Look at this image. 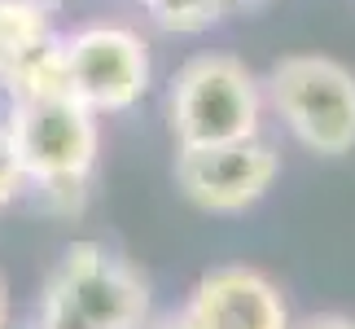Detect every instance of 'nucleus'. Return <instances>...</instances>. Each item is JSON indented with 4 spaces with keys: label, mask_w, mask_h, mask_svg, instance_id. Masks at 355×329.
<instances>
[{
    "label": "nucleus",
    "mask_w": 355,
    "mask_h": 329,
    "mask_svg": "<svg viewBox=\"0 0 355 329\" xmlns=\"http://www.w3.org/2000/svg\"><path fill=\"white\" fill-rule=\"evenodd\" d=\"M154 329H198V325L189 321V312H167V317H162Z\"/></svg>",
    "instance_id": "12"
},
{
    "label": "nucleus",
    "mask_w": 355,
    "mask_h": 329,
    "mask_svg": "<svg viewBox=\"0 0 355 329\" xmlns=\"http://www.w3.org/2000/svg\"><path fill=\"white\" fill-rule=\"evenodd\" d=\"M303 329H355L351 317H338V312H324V317H311Z\"/></svg>",
    "instance_id": "11"
},
{
    "label": "nucleus",
    "mask_w": 355,
    "mask_h": 329,
    "mask_svg": "<svg viewBox=\"0 0 355 329\" xmlns=\"http://www.w3.org/2000/svg\"><path fill=\"white\" fill-rule=\"evenodd\" d=\"M5 317H9V303H5V285H0V329H5Z\"/></svg>",
    "instance_id": "13"
},
{
    "label": "nucleus",
    "mask_w": 355,
    "mask_h": 329,
    "mask_svg": "<svg viewBox=\"0 0 355 329\" xmlns=\"http://www.w3.org/2000/svg\"><path fill=\"white\" fill-rule=\"evenodd\" d=\"M53 40L49 0H0V84H9Z\"/></svg>",
    "instance_id": "8"
},
{
    "label": "nucleus",
    "mask_w": 355,
    "mask_h": 329,
    "mask_svg": "<svg viewBox=\"0 0 355 329\" xmlns=\"http://www.w3.org/2000/svg\"><path fill=\"white\" fill-rule=\"evenodd\" d=\"M233 0H154V22L162 31H180V35H193V31H207L211 22L224 18V9Z\"/></svg>",
    "instance_id": "9"
},
{
    "label": "nucleus",
    "mask_w": 355,
    "mask_h": 329,
    "mask_svg": "<svg viewBox=\"0 0 355 329\" xmlns=\"http://www.w3.org/2000/svg\"><path fill=\"white\" fill-rule=\"evenodd\" d=\"M145 317V281L97 242H79L62 255L40 303V329H141Z\"/></svg>",
    "instance_id": "1"
},
{
    "label": "nucleus",
    "mask_w": 355,
    "mask_h": 329,
    "mask_svg": "<svg viewBox=\"0 0 355 329\" xmlns=\"http://www.w3.org/2000/svg\"><path fill=\"white\" fill-rule=\"evenodd\" d=\"M184 312L198 329H290V307L277 281L241 264L207 272Z\"/></svg>",
    "instance_id": "7"
},
{
    "label": "nucleus",
    "mask_w": 355,
    "mask_h": 329,
    "mask_svg": "<svg viewBox=\"0 0 355 329\" xmlns=\"http://www.w3.org/2000/svg\"><path fill=\"white\" fill-rule=\"evenodd\" d=\"M167 110L180 149H207L259 136L263 101H259V84L245 71V62L228 53H202L180 66Z\"/></svg>",
    "instance_id": "2"
},
{
    "label": "nucleus",
    "mask_w": 355,
    "mask_h": 329,
    "mask_svg": "<svg viewBox=\"0 0 355 329\" xmlns=\"http://www.w3.org/2000/svg\"><path fill=\"white\" fill-rule=\"evenodd\" d=\"M281 171V158L268 141H233V145H207V149H180L175 154V185L184 198L202 211L233 215L254 207L272 189Z\"/></svg>",
    "instance_id": "6"
},
{
    "label": "nucleus",
    "mask_w": 355,
    "mask_h": 329,
    "mask_svg": "<svg viewBox=\"0 0 355 329\" xmlns=\"http://www.w3.org/2000/svg\"><path fill=\"white\" fill-rule=\"evenodd\" d=\"M268 92L311 154L338 158L355 149V75L324 53H290L272 66Z\"/></svg>",
    "instance_id": "3"
},
{
    "label": "nucleus",
    "mask_w": 355,
    "mask_h": 329,
    "mask_svg": "<svg viewBox=\"0 0 355 329\" xmlns=\"http://www.w3.org/2000/svg\"><path fill=\"white\" fill-rule=\"evenodd\" d=\"M66 84L79 106L92 115L132 110L149 88V49L145 40L114 22H97L62 40Z\"/></svg>",
    "instance_id": "5"
},
{
    "label": "nucleus",
    "mask_w": 355,
    "mask_h": 329,
    "mask_svg": "<svg viewBox=\"0 0 355 329\" xmlns=\"http://www.w3.org/2000/svg\"><path fill=\"white\" fill-rule=\"evenodd\" d=\"M132 5H145V9H149V5H154V0H132Z\"/></svg>",
    "instance_id": "14"
},
{
    "label": "nucleus",
    "mask_w": 355,
    "mask_h": 329,
    "mask_svg": "<svg viewBox=\"0 0 355 329\" xmlns=\"http://www.w3.org/2000/svg\"><path fill=\"white\" fill-rule=\"evenodd\" d=\"M233 5H237V0H233ZM245 5H254V0H245Z\"/></svg>",
    "instance_id": "15"
},
{
    "label": "nucleus",
    "mask_w": 355,
    "mask_h": 329,
    "mask_svg": "<svg viewBox=\"0 0 355 329\" xmlns=\"http://www.w3.org/2000/svg\"><path fill=\"white\" fill-rule=\"evenodd\" d=\"M5 128L22 162V176L35 185H79L97 162V115L75 97L13 101Z\"/></svg>",
    "instance_id": "4"
},
{
    "label": "nucleus",
    "mask_w": 355,
    "mask_h": 329,
    "mask_svg": "<svg viewBox=\"0 0 355 329\" xmlns=\"http://www.w3.org/2000/svg\"><path fill=\"white\" fill-rule=\"evenodd\" d=\"M22 162L18 154H13V141H9V128L0 123V207H9L13 198H18V189H22Z\"/></svg>",
    "instance_id": "10"
}]
</instances>
